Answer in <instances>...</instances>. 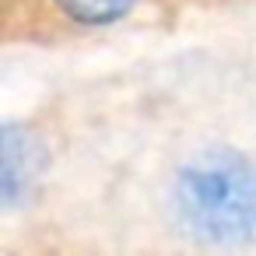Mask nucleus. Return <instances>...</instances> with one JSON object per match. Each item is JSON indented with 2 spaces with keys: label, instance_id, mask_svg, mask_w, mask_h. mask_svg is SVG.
Returning a JSON list of instances; mask_svg holds the SVG:
<instances>
[{
  "label": "nucleus",
  "instance_id": "nucleus-2",
  "mask_svg": "<svg viewBox=\"0 0 256 256\" xmlns=\"http://www.w3.org/2000/svg\"><path fill=\"white\" fill-rule=\"evenodd\" d=\"M53 4L64 18L95 28V25H112L123 14H130V8L137 0H53Z\"/></svg>",
  "mask_w": 256,
  "mask_h": 256
},
{
  "label": "nucleus",
  "instance_id": "nucleus-1",
  "mask_svg": "<svg viewBox=\"0 0 256 256\" xmlns=\"http://www.w3.org/2000/svg\"><path fill=\"white\" fill-rule=\"evenodd\" d=\"M179 221L207 246L256 242V165L232 148H207L193 154L172 182Z\"/></svg>",
  "mask_w": 256,
  "mask_h": 256
}]
</instances>
